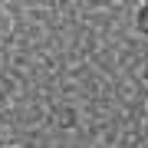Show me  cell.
<instances>
[{"mask_svg":"<svg viewBox=\"0 0 148 148\" xmlns=\"http://www.w3.org/2000/svg\"><path fill=\"white\" fill-rule=\"evenodd\" d=\"M135 27H138V33H142V36L148 40V3H145L142 10L135 13Z\"/></svg>","mask_w":148,"mask_h":148,"instance_id":"1","label":"cell"},{"mask_svg":"<svg viewBox=\"0 0 148 148\" xmlns=\"http://www.w3.org/2000/svg\"><path fill=\"white\" fill-rule=\"evenodd\" d=\"M0 148H3V138H0Z\"/></svg>","mask_w":148,"mask_h":148,"instance_id":"2","label":"cell"}]
</instances>
